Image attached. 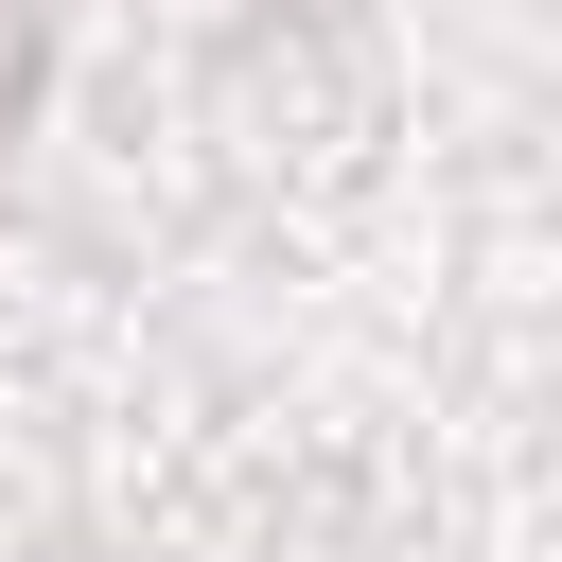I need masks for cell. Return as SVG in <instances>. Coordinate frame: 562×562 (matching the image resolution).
<instances>
[{
    "label": "cell",
    "mask_w": 562,
    "mask_h": 562,
    "mask_svg": "<svg viewBox=\"0 0 562 562\" xmlns=\"http://www.w3.org/2000/svg\"><path fill=\"white\" fill-rule=\"evenodd\" d=\"M18 70H35V0H0V105H18Z\"/></svg>",
    "instance_id": "obj_1"
}]
</instances>
